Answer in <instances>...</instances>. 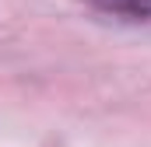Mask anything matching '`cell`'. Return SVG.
I'll list each match as a JSON object with an SVG mask.
<instances>
[{"mask_svg": "<svg viewBox=\"0 0 151 147\" xmlns=\"http://www.w3.org/2000/svg\"><path fill=\"white\" fill-rule=\"evenodd\" d=\"M99 11L127 18V21H151V0H91Z\"/></svg>", "mask_w": 151, "mask_h": 147, "instance_id": "1", "label": "cell"}]
</instances>
